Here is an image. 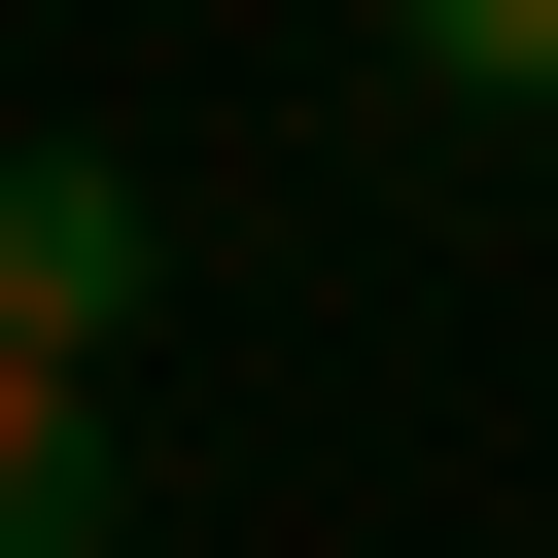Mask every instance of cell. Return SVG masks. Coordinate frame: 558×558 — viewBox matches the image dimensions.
<instances>
[{
  "mask_svg": "<svg viewBox=\"0 0 558 558\" xmlns=\"http://www.w3.org/2000/svg\"><path fill=\"white\" fill-rule=\"evenodd\" d=\"M384 35H418L453 105H558V0H384Z\"/></svg>",
  "mask_w": 558,
  "mask_h": 558,
  "instance_id": "3",
  "label": "cell"
},
{
  "mask_svg": "<svg viewBox=\"0 0 558 558\" xmlns=\"http://www.w3.org/2000/svg\"><path fill=\"white\" fill-rule=\"evenodd\" d=\"M140 314V174L105 140H0V349H105Z\"/></svg>",
  "mask_w": 558,
  "mask_h": 558,
  "instance_id": "1",
  "label": "cell"
},
{
  "mask_svg": "<svg viewBox=\"0 0 558 558\" xmlns=\"http://www.w3.org/2000/svg\"><path fill=\"white\" fill-rule=\"evenodd\" d=\"M0 558H140V453H105V349H0Z\"/></svg>",
  "mask_w": 558,
  "mask_h": 558,
  "instance_id": "2",
  "label": "cell"
}]
</instances>
